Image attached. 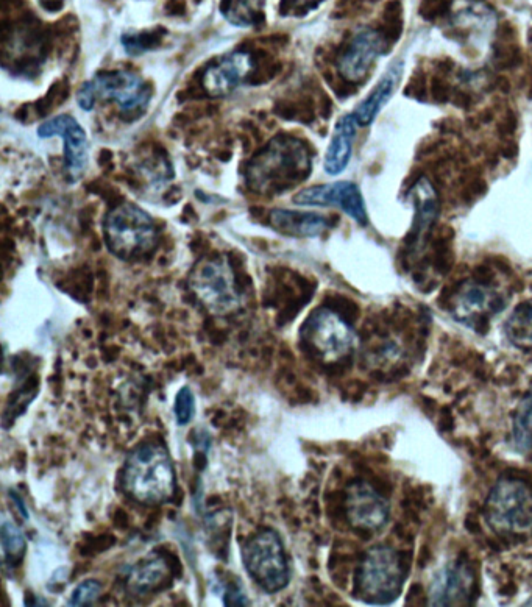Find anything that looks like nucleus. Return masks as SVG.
<instances>
[{
	"mask_svg": "<svg viewBox=\"0 0 532 607\" xmlns=\"http://www.w3.org/2000/svg\"><path fill=\"white\" fill-rule=\"evenodd\" d=\"M122 486L141 505L157 506L171 500L177 473L167 448L158 442L138 445L125 461Z\"/></svg>",
	"mask_w": 532,
	"mask_h": 607,
	"instance_id": "f257e3e1",
	"label": "nucleus"
},
{
	"mask_svg": "<svg viewBox=\"0 0 532 607\" xmlns=\"http://www.w3.org/2000/svg\"><path fill=\"white\" fill-rule=\"evenodd\" d=\"M308 171L309 155L302 142L278 138L253 161L249 180L259 191L275 192L302 180Z\"/></svg>",
	"mask_w": 532,
	"mask_h": 607,
	"instance_id": "f03ea898",
	"label": "nucleus"
},
{
	"mask_svg": "<svg viewBox=\"0 0 532 607\" xmlns=\"http://www.w3.org/2000/svg\"><path fill=\"white\" fill-rule=\"evenodd\" d=\"M189 288L214 316H230L241 309V292L227 256H210L199 261L189 275Z\"/></svg>",
	"mask_w": 532,
	"mask_h": 607,
	"instance_id": "7ed1b4c3",
	"label": "nucleus"
},
{
	"mask_svg": "<svg viewBox=\"0 0 532 607\" xmlns=\"http://www.w3.org/2000/svg\"><path fill=\"white\" fill-rule=\"evenodd\" d=\"M405 567L394 548L380 545L367 551L356 572V595L369 604H389L400 597Z\"/></svg>",
	"mask_w": 532,
	"mask_h": 607,
	"instance_id": "20e7f679",
	"label": "nucleus"
},
{
	"mask_svg": "<svg viewBox=\"0 0 532 607\" xmlns=\"http://www.w3.org/2000/svg\"><path fill=\"white\" fill-rule=\"evenodd\" d=\"M242 562L264 592L277 593L291 581L288 554L274 529H259L242 547Z\"/></svg>",
	"mask_w": 532,
	"mask_h": 607,
	"instance_id": "39448f33",
	"label": "nucleus"
},
{
	"mask_svg": "<svg viewBox=\"0 0 532 607\" xmlns=\"http://www.w3.org/2000/svg\"><path fill=\"white\" fill-rule=\"evenodd\" d=\"M99 100H111L122 114L136 116L149 105L150 89L135 72H102L83 83L77 94L79 107L85 111L93 110Z\"/></svg>",
	"mask_w": 532,
	"mask_h": 607,
	"instance_id": "423d86ee",
	"label": "nucleus"
},
{
	"mask_svg": "<svg viewBox=\"0 0 532 607\" xmlns=\"http://www.w3.org/2000/svg\"><path fill=\"white\" fill-rule=\"evenodd\" d=\"M105 239L111 253L122 260H132L155 249L157 227L139 206L122 203L105 219Z\"/></svg>",
	"mask_w": 532,
	"mask_h": 607,
	"instance_id": "0eeeda50",
	"label": "nucleus"
},
{
	"mask_svg": "<svg viewBox=\"0 0 532 607\" xmlns=\"http://www.w3.org/2000/svg\"><path fill=\"white\" fill-rule=\"evenodd\" d=\"M486 519L495 531L506 536L532 533V490L514 478L498 481L486 501Z\"/></svg>",
	"mask_w": 532,
	"mask_h": 607,
	"instance_id": "6e6552de",
	"label": "nucleus"
},
{
	"mask_svg": "<svg viewBox=\"0 0 532 607\" xmlns=\"http://www.w3.org/2000/svg\"><path fill=\"white\" fill-rule=\"evenodd\" d=\"M300 334L303 341L328 363L350 355L358 338L352 325L330 308L316 309L306 319Z\"/></svg>",
	"mask_w": 532,
	"mask_h": 607,
	"instance_id": "1a4fd4ad",
	"label": "nucleus"
},
{
	"mask_svg": "<svg viewBox=\"0 0 532 607\" xmlns=\"http://www.w3.org/2000/svg\"><path fill=\"white\" fill-rule=\"evenodd\" d=\"M504 308L503 295L489 284L479 281H465L451 300V314L454 319L483 333L489 327L490 319Z\"/></svg>",
	"mask_w": 532,
	"mask_h": 607,
	"instance_id": "9d476101",
	"label": "nucleus"
},
{
	"mask_svg": "<svg viewBox=\"0 0 532 607\" xmlns=\"http://www.w3.org/2000/svg\"><path fill=\"white\" fill-rule=\"evenodd\" d=\"M40 138L60 136L64 141V169L69 182H79L85 174L89 160V142L85 130L79 121L69 114H60L43 124L36 130Z\"/></svg>",
	"mask_w": 532,
	"mask_h": 607,
	"instance_id": "9b49d317",
	"label": "nucleus"
},
{
	"mask_svg": "<svg viewBox=\"0 0 532 607\" xmlns=\"http://www.w3.org/2000/svg\"><path fill=\"white\" fill-rule=\"evenodd\" d=\"M348 522L366 533H378L391 519L389 501L366 481H353L345 494Z\"/></svg>",
	"mask_w": 532,
	"mask_h": 607,
	"instance_id": "f8f14e48",
	"label": "nucleus"
},
{
	"mask_svg": "<svg viewBox=\"0 0 532 607\" xmlns=\"http://www.w3.org/2000/svg\"><path fill=\"white\" fill-rule=\"evenodd\" d=\"M298 206H336L358 224H367V211L361 191L352 182H334L298 191L294 196Z\"/></svg>",
	"mask_w": 532,
	"mask_h": 607,
	"instance_id": "ddd939ff",
	"label": "nucleus"
},
{
	"mask_svg": "<svg viewBox=\"0 0 532 607\" xmlns=\"http://www.w3.org/2000/svg\"><path fill=\"white\" fill-rule=\"evenodd\" d=\"M384 52L386 41L380 33L373 29L358 30L339 58L337 69L348 82H361Z\"/></svg>",
	"mask_w": 532,
	"mask_h": 607,
	"instance_id": "4468645a",
	"label": "nucleus"
},
{
	"mask_svg": "<svg viewBox=\"0 0 532 607\" xmlns=\"http://www.w3.org/2000/svg\"><path fill=\"white\" fill-rule=\"evenodd\" d=\"M475 587V575L462 562L445 565L431 581V606H461L469 603Z\"/></svg>",
	"mask_w": 532,
	"mask_h": 607,
	"instance_id": "2eb2a0df",
	"label": "nucleus"
},
{
	"mask_svg": "<svg viewBox=\"0 0 532 607\" xmlns=\"http://www.w3.org/2000/svg\"><path fill=\"white\" fill-rule=\"evenodd\" d=\"M253 69V60L245 52H231L214 61L203 74V88L213 97H224L233 93Z\"/></svg>",
	"mask_w": 532,
	"mask_h": 607,
	"instance_id": "dca6fc26",
	"label": "nucleus"
},
{
	"mask_svg": "<svg viewBox=\"0 0 532 607\" xmlns=\"http://www.w3.org/2000/svg\"><path fill=\"white\" fill-rule=\"evenodd\" d=\"M403 72H405V63L401 60H395L387 68L380 82L373 86L369 96L362 100L353 111V118L356 119L358 125L364 127V125H370L375 121L376 116L386 107L387 102L394 97L395 91H397L401 79H403Z\"/></svg>",
	"mask_w": 532,
	"mask_h": 607,
	"instance_id": "f3484780",
	"label": "nucleus"
},
{
	"mask_svg": "<svg viewBox=\"0 0 532 607\" xmlns=\"http://www.w3.org/2000/svg\"><path fill=\"white\" fill-rule=\"evenodd\" d=\"M356 127L358 122L353 118V114L342 116L334 125L333 135H331L330 144H328L323 169L328 175H341L347 169L348 163L352 160L353 142L356 138Z\"/></svg>",
	"mask_w": 532,
	"mask_h": 607,
	"instance_id": "a211bd4d",
	"label": "nucleus"
},
{
	"mask_svg": "<svg viewBox=\"0 0 532 607\" xmlns=\"http://www.w3.org/2000/svg\"><path fill=\"white\" fill-rule=\"evenodd\" d=\"M270 224L284 235L295 238H316L327 230V217L314 213H300L292 210H274L270 213Z\"/></svg>",
	"mask_w": 532,
	"mask_h": 607,
	"instance_id": "6ab92c4d",
	"label": "nucleus"
},
{
	"mask_svg": "<svg viewBox=\"0 0 532 607\" xmlns=\"http://www.w3.org/2000/svg\"><path fill=\"white\" fill-rule=\"evenodd\" d=\"M409 197H411L415 206V222L412 231L415 235V244H419L426 231L430 230L431 225L437 219L439 200H437L434 186L431 185L428 178H420L419 182L415 183L414 188L411 189Z\"/></svg>",
	"mask_w": 532,
	"mask_h": 607,
	"instance_id": "aec40b11",
	"label": "nucleus"
},
{
	"mask_svg": "<svg viewBox=\"0 0 532 607\" xmlns=\"http://www.w3.org/2000/svg\"><path fill=\"white\" fill-rule=\"evenodd\" d=\"M169 578V567L160 554H152L128 573L127 584L133 592L149 593L166 583Z\"/></svg>",
	"mask_w": 532,
	"mask_h": 607,
	"instance_id": "412c9836",
	"label": "nucleus"
},
{
	"mask_svg": "<svg viewBox=\"0 0 532 607\" xmlns=\"http://www.w3.org/2000/svg\"><path fill=\"white\" fill-rule=\"evenodd\" d=\"M509 342L520 350H532V300L520 303L506 320Z\"/></svg>",
	"mask_w": 532,
	"mask_h": 607,
	"instance_id": "4be33fe9",
	"label": "nucleus"
},
{
	"mask_svg": "<svg viewBox=\"0 0 532 607\" xmlns=\"http://www.w3.org/2000/svg\"><path fill=\"white\" fill-rule=\"evenodd\" d=\"M264 0H224L222 15L238 27H252L263 16Z\"/></svg>",
	"mask_w": 532,
	"mask_h": 607,
	"instance_id": "5701e85b",
	"label": "nucleus"
},
{
	"mask_svg": "<svg viewBox=\"0 0 532 607\" xmlns=\"http://www.w3.org/2000/svg\"><path fill=\"white\" fill-rule=\"evenodd\" d=\"M0 544H2L4 559L10 564H18L27 548L22 529L5 514L2 515V525H0Z\"/></svg>",
	"mask_w": 532,
	"mask_h": 607,
	"instance_id": "b1692460",
	"label": "nucleus"
},
{
	"mask_svg": "<svg viewBox=\"0 0 532 607\" xmlns=\"http://www.w3.org/2000/svg\"><path fill=\"white\" fill-rule=\"evenodd\" d=\"M514 445L520 453H526L532 447V394L523 398L514 419Z\"/></svg>",
	"mask_w": 532,
	"mask_h": 607,
	"instance_id": "393cba45",
	"label": "nucleus"
},
{
	"mask_svg": "<svg viewBox=\"0 0 532 607\" xmlns=\"http://www.w3.org/2000/svg\"><path fill=\"white\" fill-rule=\"evenodd\" d=\"M174 414L180 426L188 425L196 416V397L192 394L191 387H181L175 395Z\"/></svg>",
	"mask_w": 532,
	"mask_h": 607,
	"instance_id": "a878e982",
	"label": "nucleus"
},
{
	"mask_svg": "<svg viewBox=\"0 0 532 607\" xmlns=\"http://www.w3.org/2000/svg\"><path fill=\"white\" fill-rule=\"evenodd\" d=\"M102 593V584L97 579H85L72 592L69 606H91Z\"/></svg>",
	"mask_w": 532,
	"mask_h": 607,
	"instance_id": "bb28decb",
	"label": "nucleus"
},
{
	"mask_svg": "<svg viewBox=\"0 0 532 607\" xmlns=\"http://www.w3.org/2000/svg\"><path fill=\"white\" fill-rule=\"evenodd\" d=\"M323 0H281V11L284 15H302Z\"/></svg>",
	"mask_w": 532,
	"mask_h": 607,
	"instance_id": "cd10ccee",
	"label": "nucleus"
},
{
	"mask_svg": "<svg viewBox=\"0 0 532 607\" xmlns=\"http://www.w3.org/2000/svg\"><path fill=\"white\" fill-rule=\"evenodd\" d=\"M224 604L225 606H249L250 603L241 587L230 584L225 589Z\"/></svg>",
	"mask_w": 532,
	"mask_h": 607,
	"instance_id": "c85d7f7f",
	"label": "nucleus"
},
{
	"mask_svg": "<svg viewBox=\"0 0 532 607\" xmlns=\"http://www.w3.org/2000/svg\"><path fill=\"white\" fill-rule=\"evenodd\" d=\"M10 495L11 498H13V501H15L16 505L19 506V509H21L22 517L29 519V512H27V508H25L24 503H22V498L19 497L18 494H15V492H10Z\"/></svg>",
	"mask_w": 532,
	"mask_h": 607,
	"instance_id": "c756f323",
	"label": "nucleus"
},
{
	"mask_svg": "<svg viewBox=\"0 0 532 607\" xmlns=\"http://www.w3.org/2000/svg\"><path fill=\"white\" fill-rule=\"evenodd\" d=\"M40 2L44 5V7H47L50 10V7H54V5H61L63 0H40Z\"/></svg>",
	"mask_w": 532,
	"mask_h": 607,
	"instance_id": "7c9ffc66",
	"label": "nucleus"
},
{
	"mask_svg": "<svg viewBox=\"0 0 532 607\" xmlns=\"http://www.w3.org/2000/svg\"><path fill=\"white\" fill-rule=\"evenodd\" d=\"M526 606H532V598L528 601V603H526Z\"/></svg>",
	"mask_w": 532,
	"mask_h": 607,
	"instance_id": "2f4dec72",
	"label": "nucleus"
}]
</instances>
